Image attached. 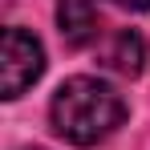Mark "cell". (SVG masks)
<instances>
[{
    "instance_id": "obj_4",
    "label": "cell",
    "mask_w": 150,
    "mask_h": 150,
    "mask_svg": "<svg viewBox=\"0 0 150 150\" xmlns=\"http://www.w3.org/2000/svg\"><path fill=\"white\" fill-rule=\"evenodd\" d=\"M142 61H146V41H142L134 28L114 33V41H110V49H105V65L118 69L122 77H138L142 73Z\"/></svg>"
},
{
    "instance_id": "obj_3",
    "label": "cell",
    "mask_w": 150,
    "mask_h": 150,
    "mask_svg": "<svg viewBox=\"0 0 150 150\" xmlns=\"http://www.w3.org/2000/svg\"><path fill=\"white\" fill-rule=\"evenodd\" d=\"M57 25L69 45H89L98 37V4L93 0H57Z\"/></svg>"
},
{
    "instance_id": "obj_1",
    "label": "cell",
    "mask_w": 150,
    "mask_h": 150,
    "mask_svg": "<svg viewBox=\"0 0 150 150\" xmlns=\"http://www.w3.org/2000/svg\"><path fill=\"white\" fill-rule=\"evenodd\" d=\"M53 130L73 146H98L105 142L126 118V101L114 85L98 77H69L57 85L49 105Z\"/></svg>"
},
{
    "instance_id": "obj_5",
    "label": "cell",
    "mask_w": 150,
    "mask_h": 150,
    "mask_svg": "<svg viewBox=\"0 0 150 150\" xmlns=\"http://www.w3.org/2000/svg\"><path fill=\"white\" fill-rule=\"evenodd\" d=\"M114 4H122V8H134V12H146L150 0H114Z\"/></svg>"
},
{
    "instance_id": "obj_2",
    "label": "cell",
    "mask_w": 150,
    "mask_h": 150,
    "mask_svg": "<svg viewBox=\"0 0 150 150\" xmlns=\"http://www.w3.org/2000/svg\"><path fill=\"white\" fill-rule=\"evenodd\" d=\"M0 73H4V98H21L37 77L45 73V49L41 41L25 33V28H8L4 33V61H0Z\"/></svg>"
}]
</instances>
